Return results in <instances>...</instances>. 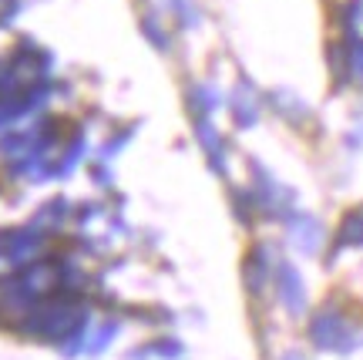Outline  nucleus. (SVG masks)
<instances>
[{"label":"nucleus","instance_id":"1","mask_svg":"<svg viewBox=\"0 0 363 360\" xmlns=\"http://www.w3.org/2000/svg\"><path fill=\"white\" fill-rule=\"evenodd\" d=\"M310 340L320 350H330V354H350V350H357L363 344L360 330L350 327L337 310H323V313H316V317H313Z\"/></svg>","mask_w":363,"mask_h":360},{"label":"nucleus","instance_id":"2","mask_svg":"<svg viewBox=\"0 0 363 360\" xmlns=\"http://www.w3.org/2000/svg\"><path fill=\"white\" fill-rule=\"evenodd\" d=\"M279 296H283L286 310H289L293 317H299V313L306 310V290H303V280H299V273L293 270L289 263L279 266Z\"/></svg>","mask_w":363,"mask_h":360},{"label":"nucleus","instance_id":"3","mask_svg":"<svg viewBox=\"0 0 363 360\" xmlns=\"http://www.w3.org/2000/svg\"><path fill=\"white\" fill-rule=\"evenodd\" d=\"M289 243L296 246L299 253L313 256V253L320 249V243H323V226H320L316 219H310V216L296 219V222L289 226Z\"/></svg>","mask_w":363,"mask_h":360},{"label":"nucleus","instance_id":"4","mask_svg":"<svg viewBox=\"0 0 363 360\" xmlns=\"http://www.w3.org/2000/svg\"><path fill=\"white\" fill-rule=\"evenodd\" d=\"M340 246H363V209L350 212L340 226Z\"/></svg>","mask_w":363,"mask_h":360},{"label":"nucleus","instance_id":"5","mask_svg":"<svg viewBox=\"0 0 363 360\" xmlns=\"http://www.w3.org/2000/svg\"><path fill=\"white\" fill-rule=\"evenodd\" d=\"M246 280H249V290H262V283H266V253L262 249H256V256L249 259Z\"/></svg>","mask_w":363,"mask_h":360},{"label":"nucleus","instance_id":"6","mask_svg":"<svg viewBox=\"0 0 363 360\" xmlns=\"http://www.w3.org/2000/svg\"><path fill=\"white\" fill-rule=\"evenodd\" d=\"M115 330H118L115 323H104L101 330H98V337H94V340H88V354H101V350L115 340Z\"/></svg>","mask_w":363,"mask_h":360},{"label":"nucleus","instance_id":"7","mask_svg":"<svg viewBox=\"0 0 363 360\" xmlns=\"http://www.w3.org/2000/svg\"><path fill=\"white\" fill-rule=\"evenodd\" d=\"M353 65H357V71L363 75V44H360V51H357V58H353Z\"/></svg>","mask_w":363,"mask_h":360},{"label":"nucleus","instance_id":"8","mask_svg":"<svg viewBox=\"0 0 363 360\" xmlns=\"http://www.w3.org/2000/svg\"><path fill=\"white\" fill-rule=\"evenodd\" d=\"M283 360H303V357H299V354H289V357H283Z\"/></svg>","mask_w":363,"mask_h":360}]
</instances>
